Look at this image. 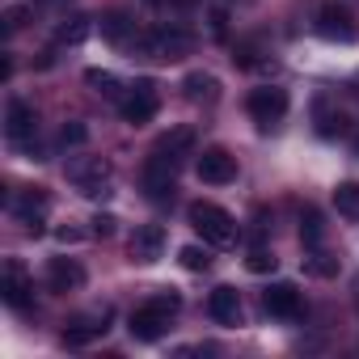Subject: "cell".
Here are the masks:
<instances>
[{
  "instance_id": "cell-13",
  "label": "cell",
  "mask_w": 359,
  "mask_h": 359,
  "mask_svg": "<svg viewBox=\"0 0 359 359\" xmlns=\"http://www.w3.org/2000/svg\"><path fill=\"white\" fill-rule=\"evenodd\" d=\"M173 187H177V165L152 152L148 165H144V195L152 203H169L173 199Z\"/></svg>"
},
{
  "instance_id": "cell-24",
  "label": "cell",
  "mask_w": 359,
  "mask_h": 359,
  "mask_svg": "<svg viewBox=\"0 0 359 359\" xmlns=\"http://www.w3.org/2000/svg\"><path fill=\"white\" fill-rule=\"evenodd\" d=\"M321 237H325L321 212H317V208H304V212H300V241H304V250H317Z\"/></svg>"
},
{
  "instance_id": "cell-5",
  "label": "cell",
  "mask_w": 359,
  "mask_h": 359,
  "mask_svg": "<svg viewBox=\"0 0 359 359\" xmlns=\"http://www.w3.org/2000/svg\"><path fill=\"white\" fill-rule=\"evenodd\" d=\"M156 110H161V93H156V81H148V76H140L135 85H127V93L118 97V114H123V123H131V127L152 123Z\"/></svg>"
},
{
  "instance_id": "cell-31",
  "label": "cell",
  "mask_w": 359,
  "mask_h": 359,
  "mask_svg": "<svg viewBox=\"0 0 359 359\" xmlns=\"http://www.w3.org/2000/svg\"><path fill=\"white\" fill-rule=\"evenodd\" d=\"M26 18H30V9H5V34L22 30V26H26Z\"/></svg>"
},
{
  "instance_id": "cell-10",
  "label": "cell",
  "mask_w": 359,
  "mask_h": 359,
  "mask_svg": "<svg viewBox=\"0 0 359 359\" xmlns=\"http://www.w3.org/2000/svg\"><path fill=\"white\" fill-rule=\"evenodd\" d=\"M313 30L325 43H351L355 39V13L346 5H338V0H325L317 9V18H313Z\"/></svg>"
},
{
  "instance_id": "cell-17",
  "label": "cell",
  "mask_w": 359,
  "mask_h": 359,
  "mask_svg": "<svg viewBox=\"0 0 359 359\" xmlns=\"http://www.w3.org/2000/svg\"><path fill=\"white\" fill-rule=\"evenodd\" d=\"M152 152L165 156V161H173V165H182L187 156H195V127H173V131H165Z\"/></svg>"
},
{
  "instance_id": "cell-21",
  "label": "cell",
  "mask_w": 359,
  "mask_h": 359,
  "mask_svg": "<svg viewBox=\"0 0 359 359\" xmlns=\"http://www.w3.org/2000/svg\"><path fill=\"white\" fill-rule=\"evenodd\" d=\"M313 118H317V135H325V140H334V135H342V131H346V114H342V110H334L325 97H317Z\"/></svg>"
},
{
  "instance_id": "cell-6",
  "label": "cell",
  "mask_w": 359,
  "mask_h": 359,
  "mask_svg": "<svg viewBox=\"0 0 359 359\" xmlns=\"http://www.w3.org/2000/svg\"><path fill=\"white\" fill-rule=\"evenodd\" d=\"M110 309H89V313H76V317H68L64 321V346H72V351H81V346H89V342H97V338H106L110 334Z\"/></svg>"
},
{
  "instance_id": "cell-9",
  "label": "cell",
  "mask_w": 359,
  "mask_h": 359,
  "mask_svg": "<svg viewBox=\"0 0 359 359\" xmlns=\"http://www.w3.org/2000/svg\"><path fill=\"white\" fill-rule=\"evenodd\" d=\"M5 135L18 148H34V135H39V110H34V102L9 97V106H5Z\"/></svg>"
},
{
  "instance_id": "cell-7",
  "label": "cell",
  "mask_w": 359,
  "mask_h": 359,
  "mask_svg": "<svg viewBox=\"0 0 359 359\" xmlns=\"http://www.w3.org/2000/svg\"><path fill=\"white\" fill-rule=\"evenodd\" d=\"M0 300H5L13 313H26L34 304V275L18 258H9L5 271H0Z\"/></svg>"
},
{
  "instance_id": "cell-12",
  "label": "cell",
  "mask_w": 359,
  "mask_h": 359,
  "mask_svg": "<svg viewBox=\"0 0 359 359\" xmlns=\"http://www.w3.org/2000/svg\"><path fill=\"white\" fill-rule=\"evenodd\" d=\"M195 169H199V182H208V187L237 182V156L229 148H203L199 161H195Z\"/></svg>"
},
{
  "instance_id": "cell-28",
  "label": "cell",
  "mask_w": 359,
  "mask_h": 359,
  "mask_svg": "<svg viewBox=\"0 0 359 359\" xmlns=\"http://www.w3.org/2000/svg\"><path fill=\"white\" fill-rule=\"evenodd\" d=\"M60 144H64V148H81V144H89V127H85L81 118L64 123V127H60Z\"/></svg>"
},
{
  "instance_id": "cell-20",
  "label": "cell",
  "mask_w": 359,
  "mask_h": 359,
  "mask_svg": "<svg viewBox=\"0 0 359 359\" xmlns=\"http://www.w3.org/2000/svg\"><path fill=\"white\" fill-rule=\"evenodd\" d=\"M102 39H110L114 47H135L140 43L135 22H127V13H106L102 18Z\"/></svg>"
},
{
  "instance_id": "cell-35",
  "label": "cell",
  "mask_w": 359,
  "mask_h": 359,
  "mask_svg": "<svg viewBox=\"0 0 359 359\" xmlns=\"http://www.w3.org/2000/svg\"><path fill=\"white\" fill-rule=\"evenodd\" d=\"M148 5H161V0H148Z\"/></svg>"
},
{
  "instance_id": "cell-19",
  "label": "cell",
  "mask_w": 359,
  "mask_h": 359,
  "mask_svg": "<svg viewBox=\"0 0 359 359\" xmlns=\"http://www.w3.org/2000/svg\"><path fill=\"white\" fill-rule=\"evenodd\" d=\"M182 93H187V102H195V106H212V102L220 97V81H216L212 72H191V76L182 81Z\"/></svg>"
},
{
  "instance_id": "cell-25",
  "label": "cell",
  "mask_w": 359,
  "mask_h": 359,
  "mask_svg": "<svg viewBox=\"0 0 359 359\" xmlns=\"http://www.w3.org/2000/svg\"><path fill=\"white\" fill-rule=\"evenodd\" d=\"M334 208L346 220H359V182H338L334 187Z\"/></svg>"
},
{
  "instance_id": "cell-1",
  "label": "cell",
  "mask_w": 359,
  "mask_h": 359,
  "mask_svg": "<svg viewBox=\"0 0 359 359\" xmlns=\"http://www.w3.org/2000/svg\"><path fill=\"white\" fill-rule=\"evenodd\" d=\"M177 309H182V296H177V292H156V296H148V300L127 317L131 338H135V342H156V338H165V334H169V321L177 317Z\"/></svg>"
},
{
  "instance_id": "cell-4",
  "label": "cell",
  "mask_w": 359,
  "mask_h": 359,
  "mask_svg": "<svg viewBox=\"0 0 359 359\" xmlns=\"http://www.w3.org/2000/svg\"><path fill=\"white\" fill-rule=\"evenodd\" d=\"M191 47H195V39L182 26H156V30L140 34V43H135V51H144L148 60H182V55H191Z\"/></svg>"
},
{
  "instance_id": "cell-34",
  "label": "cell",
  "mask_w": 359,
  "mask_h": 359,
  "mask_svg": "<svg viewBox=\"0 0 359 359\" xmlns=\"http://www.w3.org/2000/svg\"><path fill=\"white\" fill-rule=\"evenodd\" d=\"M351 148H355V156H359V135H355V144H351Z\"/></svg>"
},
{
  "instance_id": "cell-14",
  "label": "cell",
  "mask_w": 359,
  "mask_h": 359,
  "mask_svg": "<svg viewBox=\"0 0 359 359\" xmlns=\"http://www.w3.org/2000/svg\"><path fill=\"white\" fill-rule=\"evenodd\" d=\"M127 254H131V262H140V266L161 262V254H165V229H161V224H144V229H135L131 241H127Z\"/></svg>"
},
{
  "instance_id": "cell-15",
  "label": "cell",
  "mask_w": 359,
  "mask_h": 359,
  "mask_svg": "<svg viewBox=\"0 0 359 359\" xmlns=\"http://www.w3.org/2000/svg\"><path fill=\"white\" fill-rule=\"evenodd\" d=\"M262 309H266L271 317H279V321H296L304 304H300L296 283H271V287L262 292Z\"/></svg>"
},
{
  "instance_id": "cell-3",
  "label": "cell",
  "mask_w": 359,
  "mask_h": 359,
  "mask_svg": "<svg viewBox=\"0 0 359 359\" xmlns=\"http://www.w3.org/2000/svg\"><path fill=\"white\" fill-rule=\"evenodd\" d=\"M64 173H68V182H72L85 199H102V195H110L106 187H110L114 165H110L106 156H68Z\"/></svg>"
},
{
  "instance_id": "cell-18",
  "label": "cell",
  "mask_w": 359,
  "mask_h": 359,
  "mask_svg": "<svg viewBox=\"0 0 359 359\" xmlns=\"http://www.w3.org/2000/svg\"><path fill=\"white\" fill-rule=\"evenodd\" d=\"M208 313H212V321L216 325H241V292L237 287H216L212 296H208Z\"/></svg>"
},
{
  "instance_id": "cell-27",
  "label": "cell",
  "mask_w": 359,
  "mask_h": 359,
  "mask_svg": "<svg viewBox=\"0 0 359 359\" xmlns=\"http://www.w3.org/2000/svg\"><path fill=\"white\" fill-rule=\"evenodd\" d=\"M177 262H182L187 271H195V275H199V271H208V266H212V254H208L203 245H182V250H177Z\"/></svg>"
},
{
  "instance_id": "cell-16",
  "label": "cell",
  "mask_w": 359,
  "mask_h": 359,
  "mask_svg": "<svg viewBox=\"0 0 359 359\" xmlns=\"http://www.w3.org/2000/svg\"><path fill=\"white\" fill-rule=\"evenodd\" d=\"M47 287L60 292V296L85 287V266H81L76 258H51V262H47Z\"/></svg>"
},
{
  "instance_id": "cell-32",
  "label": "cell",
  "mask_w": 359,
  "mask_h": 359,
  "mask_svg": "<svg viewBox=\"0 0 359 359\" xmlns=\"http://www.w3.org/2000/svg\"><path fill=\"white\" fill-rule=\"evenodd\" d=\"M212 34H216V39L229 34V18H224V9H212Z\"/></svg>"
},
{
  "instance_id": "cell-8",
  "label": "cell",
  "mask_w": 359,
  "mask_h": 359,
  "mask_svg": "<svg viewBox=\"0 0 359 359\" xmlns=\"http://www.w3.org/2000/svg\"><path fill=\"white\" fill-rule=\"evenodd\" d=\"M287 106H292V97H287V89H279V85H258V89H250V97H245V110H250V118H254L258 127H275V123L287 114Z\"/></svg>"
},
{
  "instance_id": "cell-2",
  "label": "cell",
  "mask_w": 359,
  "mask_h": 359,
  "mask_svg": "<svg viewBox=\"0 0 359 359\" xmlns=\"http://www.w3.org/2000/svg\"><path fill=\"white\" fill-rule=\"evenodd\" d=\"M187 220H191V229L203 237V245H233L237 241V220L224 212V208H216V203H208V199H199V203H191L187 208Z\"/></svg>"
},
{
  "instance_id": "cell-33",
  "label": "cell",
  "mask_w": 359,
  "mask_h": 359,
  "mask_svg": "<svg viewBox=\"0 0 359 359\" xmlns=\"http://www.w3.org/2000/svg\"><path fill=\"white\" fill-rule=\"evenodd\" d=\"M55 237H60V241H64V245H76V241H81V233H76V229H60V233H55Z\"/></svg>"
},
{
  "instance_id": "cell-29",
  "label": "cell",
  "mask_w": 359,
  "mask_h": 359,
  "mask_svg": "<svg viewBox=\"0 0 359 359\" xmlns=\"http://www.w3.org/2000/svg\"><path fill=\"white\" fill-rule=\"evenodd\" d=\"M245 266H250L254 275H275V266H279V258H275L271 250H254V254L245 258Z\"/></svg>"
},
{
  "instance_id": "cell-30",
  "label": "cell",
  "mask_w": 359,
  "mask_h": 359,
  "mask_svg": "<svg viewBox=\"0 0 359 359\" xmlns=\"http://www.w3.org/2000/svg\"><path fill=\"white\" fill-rule=\"evenodd\" d=\"M89 224H93V237H114V224H118V220H114L110 212H97Z\"/></svg>"
},
{
  "instance_id": "cell-11",
  "label": "cell",
  "mask_w": 359,
  "mask_h": 359,
  "mask_svg": "<svg viewBox=\"0 0 359 359\" xmlns=\"http://www.w3.org/2000/svg\"><path fill=\"white\" fill-rule=\"evenodd\" d=\"M9 212H13V220L26 229V233H43V224H47V191L43 187H26V191H18L13 199H9Z\"/></svg>"
},
{
  "instance_id": "cell-22",
  "label": "cell",
  "mask_w": 359,
  "mask_h": 359,
  "mask_svg": "<svg viewBox=\"0 0 359 359\" xmlns=\"http://www.w3.org/2000/svg\"><path fill=\"white\" fill-rule=\"evenodd\" d=\"M85 85L93 89V93H102V97H110V102H118L123 93H127V85L114 76V72H106V68H85Z\"/></svg>"
},
{
  "instance_id": "cell-26",
  "label": "cell",
  "mask_w": 359,
  "mask_h": 359,
  "mask_svg": "<svg viewBox=\"0 0 359 359\" xmlns=\"http://www.w3.org/2000/svg\"><path fill=\"white\" fill-rule=\"evenodd\" d=\"M304 271L317 275V279H334V275H338V258H330V254H321V250H309Z\"/></svg>"
},
{
  "instance_id": "cell-23",
  "label": "cell",
  "mask_w": 359,
  "mask_h": 359,
  "mask_svg": "<svg viewBox=\"0 0 359 359\" xmlns=\"http://www.w3.org/2000/svg\"><path fill=\"white\" fill-rule=\"evenodd\" d=\"M89 34H93V22H89V18H68V22L55 30V47H81Z\"/></svg>"
}]
</instances>
